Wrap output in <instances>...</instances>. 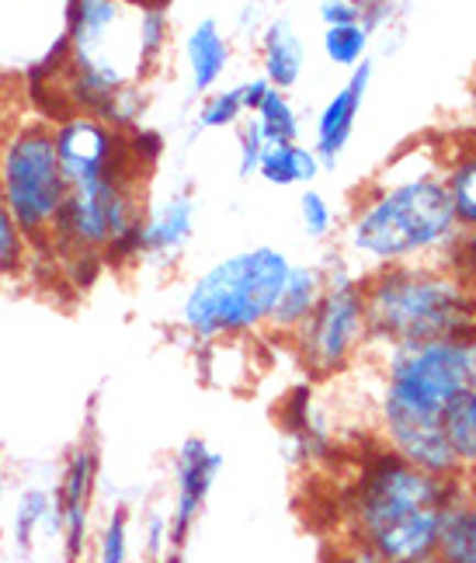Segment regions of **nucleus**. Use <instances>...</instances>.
Instances as JSON below:
<instances>
[{"mask_svg": "<svg viewBox=\"0 0 476 563\" xmlns=\"http://www.w3.org/2000/svg\"><path fill=\"white\" fill-rule=\"evenodd\" d=\"M376 365V431L383 449L435 476H463L445 439V410L476 386V334L407 344L369 341Z\"/></svg>", "mask_w": 476, "mask_h": 563, "instance_id": "f257e3e1", "label": "nucleus"}, {"mask_svg": "<svg viewBox=\"0 0 476 563\" xmlns=\"http://www.w3.org/2000/svg\"><path fill=\"white\" fill-rule=\"evenodd\" d=\"M460 223L445 188V157L414 146L362 191L344 247L362 275L397 265H445L460 241Z\"/></svg>", "mask_w": 476, "mask_h": 563, "instance_id": "f03ea898", "label": "nucleus"}, {"mask_svg": "<svg viewBox=\"0 0 476 563\" xmlns=\"http://www.w3.org/2000/svg\"><path fill=\"white\" fill-rule=\"evenodd\" d=\"M460 481L379 449L344 494V526L373 563H439L442 522Z\"/></svg>", "mask_w": 476, "mask_h": 563, "instance_id": "7ed1b4c3", "label": "nucleus"}, {"mask_svg": "<svg viewBox=\"0 0 476 563\" xmlns=\"http://www.w3.org/2000/svg\"><path fill=\"white\" fill-rule=\"evenodd\" d=\"M289 268L292 262L278 247H251L215 262L191 282L181 299V331L199 344L241 341L268 331Z\"/></svg>", "mask_w": 476, "mask_h": 563, "instance_id": "20e7f679", "label": "nucleus"}, {"mask_svg": "<svg viewBox=\"0 0 476 563\" xmlns=\"http://www.w3.org/2000/svg\"><path fill=\"white\" fill-rule=\"evenodd\" d=\"M369 341L407 344L476 334V299L449 265H397L362 275Z\"/></svg>", "mask_w": 476, "mask_h": 563, "instance_id": "39448f33", "label": "nucleus"}, {"mask_svg": "<svg viewBox=\"0 0 476 563\" xmlns=\"http://www.w3.org/2000/svg\"><path fill=\"white\" fill-rule=\"evenodd\" d=\"M0 195L29 247H53L70 185L63 178L49 122H21L0 140Z\"/></svg>", "mask_w": 476, "mask_h": 563, "instance_id": "423d86ee", "label": "nucleus"}, {"mask_svg": "<svg viewBox=\"0 0 476 563\" xmlns=\"http://www.w3.org/2000/svg\"><path fill=\"white\" fill-rule=\"evenodd\" d=\"M302 365L317 379L348 373L369 344V317H365L362 275L337 265L328 272V286L310 320L289 338Z\"/></svg>", "mask_w": 476, "mask_h": 563, "instance_id": "0eeeda50", "label": "nucleus"}, {"mask_svg": "<svg viewBox=\"0 0 476 563\" xmlns=\"http://www.w3.org/2000/svg\"><path fill=\"white\" fill-rule=\"evenodd\" d=\"M53 140H56V157L63 167L67 185H88L98 181L112 170L140 161L129 133H119L108 122L88 112H67L53 122ZM143 164V161H140ZM150 167V164H146Z\"/></svg>", "mask_w": 476, "mask_h": 563, "instance_id": "6e6552de", "label": "nucleus"}, {"mask_svg": "<svg viewBox=\"0 0 476 563\" xmlns=\"http://www.w3.org/2000/svg\"><path fill=\"white\" fill-rule=\"evenodd\" d=\"M98 473H101V452L91 435H84L63 463L59 484L53 490L56 511H59V543L67 563H80L91 539V511L98 494Z\"/></svg>", "mask_w": 476, "mask_h": 563, "instance_id": "1a4fd4ad", "label": "nucleus"}, {"mask_svg": "<svg viewBox=\"0 0 476 563\" xmlns=\"http://www.w3.org/2000/svg\"><path fill=\"white\" fill-rule=\"evenodd\" d=\"M223 470V456L202 435H188L175 456V505H170V547L185 553L191 529L199 526L206 501Z\"/></svg>", "mask_w": 476, "mask_h": 563, "instance_id": "9d476101", "label": "nucleus"}, {"mask_svg": "<svg viewBox=\"0 0 476 563\" xmlns=\"http://www.w3.org/2000/svg\"><path fill=\"white\" fill-rule=\"evenodd\" d=\"M369 80H373V63L362 59L358 67L352 70L348 84L320 108L317 115V140H313V154L320 161V167H334L337 157L344 154L352 133H355V122L362 112V101L365 91H369Z\"/></svg>", "mask_w": 476, "mask_h": 563, "instance_id": "9b49d317", "label": "nucleus"}, {"mask_svg": "<svg viewBox=\"0 0 476 563\" xmlns=\"http://www.w3.org/2000/svg\"><path fill=\"white\" fill-rule=\"evenodd\" d=\"M191 233H195V199L188 191H178L164 206L143 216L140 257H154V262L170 265L188 247Z\"/></svg>", "mask_w": 476, "mask_h": 563, "instance_id": "f8f14e48", "label": "nucleus"}, {"mask_svg": "<svg viewBox=\"0 0 476 563\" xmlns=\"http://www.w3.org/2000/svg\"><path fill=\"white\" fill-rule=\"evenodd\" d=\"M323 286H328V272L317 265H292L286 275V286L278 292V302L272 310L268 331L278 338H292L302 323L310 320V313L317 310V302L323 296Z\"/></svg>", "mask_w": 476, "mask_h": 563, "instance_id": "ddd939ff", "label": "nucleus"}, {"mask_svg": "<svg viewBox=\"0 0 476 563\" xmlns=\"http://www.w3.org/2000/svg\"><path fill=\"white\" fill-rule=\"evenodd\" d=\"M185 59L191 74V91L209 95L230 67V42L212 18L199 21L185 38Z\"/></svg>", "mask_w": 476, "mask_h": 563, "instance_id": "4468645a", "label": "nucleus"}, {"mask_svg": "<svg viewBox=\"0 0 476 563\" xmlns=\"http://www.w3.org/2000/svg\"><path fill=\"white\" fill-rule=\"evenodd\" d=\"M302 63H307V53H302V38L292 29V21L275 18L265 32V38H262L265 80L275 91H289V88H296V80L302 74Z\"/></svg>", "mask_w": 476, "mask_h": 563, "instance_id": "2eb2a0df", "label": "nucleus"}, {"mask_svg": "<svg viewBox=\"0 0 476 563\" xmlns=\"http://www.w3.org/2000/svg\"><path fill=\"white\" fill-rule=\"evenodd\" d=\"M439 563H476V490L463 476L439 539Z\"/></svg>", "mask_w": 476, "mask_h": 563, "instance_id": "dca6fc26", "label": "nucleus"}, {"mask_svg": "<svg viewBox=\"0 0 476 563\" xmlns=\"http://www.w3.org/2000/svg\"><path fill=\"white\" fill-rule=\"evenodd\" d=\"M59 511H56V497L46 487H29L21 490L18 497V508H14V547L18 550H32L35 547V536L46 532L53 539H59Z\"/></svg>", "mask_w": 476, "mask_h": 563, "instance_id": "f3484780", "label": "nucleus"}, {"mask_svg": "<svg viewBox=\"0 0 476 563\" xmlns=\"http://www.w3.org/2000/svg\"><path fill=\"white\" fill-rule=\"evenodd\" d=\"M257 175L268 185H310L320 175V161L313 154V146H299V143H268L262 164H257Z\"/></svg>", "mask_w": 476, "mask_h": 563, "instance_id": "a211bd4d", "label": "nucleus"}, {"mask_svg": "<svg viewBox=\"0 0 476 563\" xmlns=\"http://www.w3.org/2000/svg\"><path fill=\"white\" fill-rule=\"evenodd\" d=\"M445 439L452 445V456L460 463V473L476 476V386H469L466 394L445 410Z\"/></svg>", "mask_w": 476, "mask_h": 563, "instance_id": "6ab92c4d", "label": "nucleus"}, {"mask_svg": "<svg viewBox=\"0 0 476 563\" xmlns=\"http://www.w3.org/2000/svg\"><path fill=\"white\" fill-rule=\"evenodd\" d=\"M445 188L460 230H476V146L445 161Z\"/></svg>", "mask_w": 476, "mask_h": 563, "instance_id": "aec40b11", "label": "nucleus"}, {"mask_svg": "<svg viewBox=\"0 0 476 563\" xmlns=\"http://www.w3.org/2000/svg\"><path fill=\"white\" fill-rule=\"evenodd\" d=\"M257 125H262L265 143H299V115L292 101L286 98V91H268L265 101L257 104L254 112Z\"/></svg>", "mask_w": 476, "mask_h": 563, "instance_id": "412c9836", "label": "nucleus"}, {"mask_svg": "<svg viewBox=\"0 0 476 563\" xmlns=\"http://www.w3.org/2000/svg\"><path fill=\"white\" fill-rule=\"evenodd\" d=\"M29 257H32V247L25 241V233H21V227L14 223L4 195H0V282L25 275Z\"/></svg>", "mask_w": 476, "mask_h": 563, "instance_id": "4be33fe9", "label": "nucleus"}, {"mask_svg": "<svg viewBox=\"0 0 476 563\" xmlns=\"http://www.w3.org/2000/svg\"><path fill=\"white\" fill-rule=\"evenodd\" d=\"M369 53V32L362 25H331L323 29V56H328L334 67H358Z\"/></svg>", "mask_w": 476, "mask_h": 563, "instance_id": "5701e85b", "label": "nucleus"}, {"mask_svg": "<svg viewBox=\"0 0 476 563\" xmlns=\"http://www.w3.org/2000/svg\"><path fill=\"white\" fill-rule=\"evenodd\" d=\"M129 532H133V518L125 505H115L108 511L104 526L98 532L95 563H129Z\"/></svg>", "mask_w": 476, "mask_h": 563, "instance_id": "b1692460", "label": "nucleus"}, {"mask_svg": "<svg viewBox=\"0 0 476 563\" xmlns=\"http://www.w3.org/2000/svg\"><path fill=\"white\" fill-rule=\"evenodd\" d=\"M167 38H170L167 8H154V4H146V8L140 11V46H143V63H146V74H154V70H157V63L164 59Z\"/></svg>", "mask_w": 476, "mask_h": 563, "instance_id": "393cba45", "label": "nucleus"}, {"mask_svg": "<svg viewBox=\"0 0 476 563\" xmlns=\"http://www.w3.org/2000/svg\"><path fill=\"white\" fill-rule=\"evenodd\" d=\"M244 115V104H241V91L230 88V91H220V95H209L202 112H199V125L202 129H230L236 125Z\"/></svg>", "mask_w": 476, "mask_h": 563, "instance_id": "a878e982", "label": "nucleus"}, {"mask_svg": "<svg viewBox=\"0 0 476 563\" xmlns=\"http://www.w3.org/2000/svg\"><path fill=\"white\" fill-rule=\"evenodd\" d=\"M299 216H302V227L313 236V241H323V236H331L334 230V209L328 202V195L317 191V188H307L299 199Z\"/></svg>", "mask_w": 476, "mask_h": 563, "instance_id": "bb28decb", "label": "nucleus"}, {"mask_svg": "<svg viewBox=\"0 0 476 563\" xmlns=\"http://www.w3.org/2000/svg\"><path fill=\"white\" fill-rule=\"evenodd\" d=\"M167 553H175V547H170V515L154 508L143 518V563H164Z\"/></svg>", "mask_w": 476, "mask_h": 563, "instance_id": "cd10ccee", "label": "nucleus"}, {"mask_svg": "<svg viewBox=\"0 0 476 563\" xmlns=\"http://www.w3.org/2000/svg\"><path fill=\"white\" fill-rule=\"evenodd\" d=\"M445 265L463 278V286L476 299V230H463L460 233V241H456V247H452Z\"/></svg>", "mask_w": 476, "mask_h": 563, "instance_id": "c85d7f7f", "label": "nucleus"}, {"mask_svg": "<svg viewBox=\"0 0 476 563\" xmlns=\"http://www.w3.org/2000/svg\"><path fill=\"white\" fill-rule=\"evenodd\" d=\"M236 143H241V164H236L241 178L257 175V164H262V154H265V146H268L262 125H257V119H247L241 125V133H236Z\"/></svg>", "mask_w": 476, "mask_h": 563, "instance_id": "c756f323", "label": "nucleus"}, {"mask_svg": "<svg viewBox=\"0 0 476 563\" xmlns=\"http://www.w3.org/2000/svg\"><path fill=\"white\" fill-rule=\"evenodd\" d=\"M320 18H323V29L331 25H358L362 11L348 0H320Z\"/></svg>", "mask_w": 476, "mask_h": 563, "instance_id": "7c9ffc66", "label": "nucleus"}, {"mask_svg": "<svg viewBox=\"0 0 476 563\" xmlns=\"http://www.w3.org/2000/svg\"><path fill=\"white\" fill-rule=\"evenodd\" d=\"M236 91H241V104H244V112H257V104L265 101V95L272 91V84H268L265 77H251V80H244Z\"/></svg>", "mask_w": 476, "mask_h": 563, "instance_id": "2f4dec72", "label": "nucleus"}, {"mask_svg": "<svg viewBox=\"0 0 476 563\" xmlns=\"http://www.w3.org/2000/svg\"><path fill=\"white\" fill-rule=\"evenodd\" d=\"M389 14H394V4H389V0H373V4H365V8H362V21H358V25L373 35Z\"/></svg>", "mask_w": 476, "mask_h": 563, "instance_id": "473e14b6", "label": "nucleus"}, {"mask_svg": "<svg viewBox=\"0 0 476 563\" xmlns=\"http://www.w3.org/2000/svg\"><path fill=\"white\" fill-rule=\"evenodd\" d=\"M164 563H185V553L181 550H175V553H167V560Z\"/></svg>", "mask_w": 476, "mask_h": 563, "instance_id": "72a5a7b5", "label": "nucleus"}, {"mask_svg": "<svg viewBox=\"0 0 476 563\" xmlns=\"http://www.w3.org/2000/svg\"><path fill=\"white\" fill-rule=\"evenodd\" d=\"M0 508H4V473H0Z\"/></svg>", "mask_w": 476, "mask_h": 563, "instance_id": "f704fd0d", "label": "nucleus"}, {"mask_svg": "<svg viewBox=\"0 0 476 563\" xmlns=\"http://www.w3.org/2000/svg\"><path fill=\"white\" fill-rule=\"evenodd\" d=\"M348 4H355V8H358V11H362V8H365V4H373V0H348Z\"/></svg>", "mask_w": 476, "mask_h": 563, "instance_id": "c9c22d12", "label": "nucleus"}, {"mask_svg": "<svg viewBox=\"0 0 476 563\" xmlns=\"http://www.w3.org/2000/svg\"><path fill=\"white\" fill-rule=\"evenodd\" d=\"M146 4H154V8H167V0H146Z\"/></svg>", "mask_w": 476, "mask_h": 563, "instance_id": "e433bc0d", "label": "nucleus"}, {"mask_svg": "<svg viewBox=\"0 0 476 563\" xmlns=\"http://www.w3.org/2000/svg\"><path fill=\"white\" fill-rule=\"evenodd\" d=\"M129 4H140V8H146V0H129Z\"/></svg>", "mask_w": 476, "mask_h": 563, "instance_id": "4c0bfd02", "label": "nucleus"}, {"mask_svg": "<svg viewBox=\"0 0 476 563\" xmlns=\"http://www.w3.org/2000/svg\"><path fill=\"white\" fill-rule=\"evenodd\" d=\"M0 286H4V282H0Z\"/></svg>", "mask_w": 476, "mask_h": 563, "instance_id": "58836bf2", "label": "nucleus"}]
</instances>
